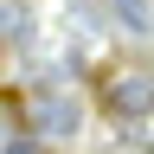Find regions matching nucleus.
<instances>
[{"instance_id": "obj_1", "label": "nucleus", "mask_w": 154, "mask_h": 154, "mask_svg": "<svg viewBox=\"0 0 154 154\" xmlns=\"http://www.w3.org/2000/svg\"><path fill=\"white\" fill-rule=\"evenodd\" d=\"M109 109L116 116H154V71H122L109 84Z\"/></svg>"}, {"instance_id": "obj_2", "label": "nucleus", "mask_w": 154, "mask_h": 154, "mask_svg": "<svg viewBox=\"0 0 154 154\" xmlns=\"http://www.w3.org/2000/svg\"><path fill=\"white\" fill-rule=\"evenodd\" d=\"M32 128H38V135H71V128H77V96L38 90V96H32Z\"/></svg>"}, {"instance_id": "obj_3", "label": "nucleus", "mask_w": 154, "mask_h": 154, "mask_svg": "<svg viewBox=\"0 0 154 154\" xmlns=\"http://www.w3.org/2000/svg\"><path fill=\"white\" fill-rule=\"evenodd\" d=\"M109 13L122 19L128 32H148V26H154V7H148V0H109Z\"/></svg>"}, {"instance_id": "obj_4", "label": "nucleus", "mask_w": 154, "mask_h": 154, "mask_svg": "<svg viewBox=\"0 0 154 154\" xmlns=\"http://www.w3.org/2000/svg\"><path fill=\"white\" fill-rule=\"evenodd\" d=\"M7 154H38V141H7Z\"/></svg>"}]
</instances>
